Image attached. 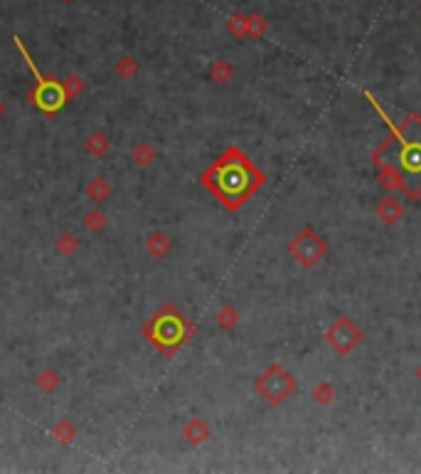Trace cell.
I'll list each match as a JSON object with an SVG mask.
<instances>
[{
    "label": "cell",
    "instance_id": "cell-1",
    "mask_svg": "<svg viewBox=\"0 0 421 474\" xmlns=\"http://www.w3.org/2000/svg\"><path fill=\"white\" fill-rule=\"evenodd\" d=\"M379 168V186L389 193H404L409 201L421 198V117L412 114L392 129L372 153Z\"/></svg>",
    "mask_w": 421,
    "mask_h": 474
},
{
    "label": "cell",
    "instance_id": "cell-2",
    "mask_svg": "<svg viewBox=\"0 0 421 474\" xmlns=\"http://www.w3.org/2000/svg\"><path fill=\"white\" fill-rule=\"evenodd\" d=\"M264 173L249 161V156L237 146H229L207 171L200 176V183L222 203L224 211L237 213L244 203L264 186Z\"/></svg>",
    "mask_w": 421,
    "mask_h": 474
},
{
    "label": "cell",
    "instance_id": "cell-3",
    "mask_svg": "<svg viewBox=\"0 0 421 474\" xmlns=\"http://www.w3.org/2000/svg\"><path fill=\"white\" fill-rule=\"evenodd\" d=\"M193 333L195 326L190 324V319H185V314L178 312L173 304H163L155 312V316L143 324V336L165 358H173L193 338Z\"/></svg>",
    "mask_w": 421,
    "mask_h": 474
},
{
    "label": "cell",
    "instance_id": "cell-4",
    "mask_svg": "<svg viewBox=\"0 0 421 474\" xmlns=\"http://www.w3.org/2000/svg\"><path fill=\"white\" fill-rule=\"evenodd\" d=\"M15 47H18V52L25 57V62H28L30 72L35 74V79H37V84H35L32 94H30V99H32L35 109H39L42 114H57L62 112L64 107H67L69 97H67V89H64V82H59V79H49L44 77L42 72L37 69V64L32 62V57H30V52L25 49L23 40L15 35Z\"/></svg>",
    "mask_w": 421,
    "mask_h": 474
},
{
    "label": "cell",
    "instance_id": "cell-5",
    "mask_svg": "<svg viewBox=\"0 0 421 474\" xmlns=\"http://www.w3.org/2000/svg\"><path fill=\"white\" fill-rule=\"evenodd\" d=\"M295 388H298L295 378L291 376L283 366H279V363H271V366L254 381V391H257L269 405H281V403H286L295 393Z\"/></svg>",
    "mask_w": 421,
    "mask_h": 474
},
{
    "label": "cell",
    "instance_id": "cell-6",
    "mask_svg": "<svg viewBox=\"0 0 421 474\" xmlns=\"http://www.w3.org/2000/svg\"><path fill=\"white\" fill-rule=\"evenodd\" d=\"M288 254L295 259V264L303 269H313L328 254V239L315 232V227L305 225L293 239L288 242Z\"/></svg>",
    "mask_w": 421,
    "mask_h": 474
},
{
    "label": "cell",
    "instance_id": "cell-7",
    "mask_svg": "<svg viewBox=\"0 0 421 474\" xmlns=\"http://www.w3.org/2000/svg\"><path fill=\"white\" fill-rule=\"evenodd\" d=\"M325 341L338 356H350L365 341V333L350 316H338L325 331Z\"/></svg>",
    "mask_w": 421,
    "mask_h": 474
},
{
    "label": "cell",
    "instance_id": "cell-8",
    "mask_svg": "<svg viewBox=\"0 0 421 474\" xmlns=\"http://www.w3.org/2000/svg\"><path fill=\"white\" fill-rule=\"evenodd\" d=\"M374 215H377V220L384 223V225H397L404 218L402 201H399L397 196H384L382 201L377 203V208H374Z\"/></svg>",
    "mask_w": 421,
    "mask_h": 474
},
{
    "label": "cell",
    "instance_id": "cell-9",
    "mask_svg": "<svg viewBox=\"0 0 421 474\" xmlns=\"http://www.w3.org/2000/svg\"><path fill=\"white\" fill-rule=\"evenodd\" d=\"M209 435H212V430H209V425L202 417H190L183 427V437L190 445H202V442L209 440Z\"/></svg>",
    "mask_w": 421,
    "mask_h": 474
},
{
    "label": "cell",
    "instance_id": "cell-10",
    "mask_svg": "<svg viewBox=\"0 0 421 474\" xmlns=\"http://www.w3.org/2000/svg\"><path fill=\"white\" fill-rule=\"evenodd\" d=\"M310 398H313L318 405H330V403L335 401V386L330 381L315 383V388L310 391Z\"/></svg>",
    "mask_w": 421,
    "mask_h": 474
},
{
    "label": "cell",
    "instance_id": "cell-11",
    "mask_svg": "<svg viewBox=\"0 0 421 474\" xmlns=\"http://www.w3.org/2000/svg\"><path fill=\"white\" fill-rule=\"evenodd\" d=\"M209 77L217 84H227L229 79L234 77V67L227 59H217V62H212V67H209Z\"/></svg>",
    "mask_w": 421,
    "mask_h": 474
},
{
    "label": "cell",
    "instance_id": "cell-12",
    "mask_svg": "<svg viewBox=\"0 0 421 474\" xmlns=\"http://www.w3.org/2000/svg\"><path fill=\"white\" fill-rule=\"evenodd\" d=\"M227 30L237 40H244V37H247V32H249V15L247 13L232 15V18H229V23H227Z\"/></svg>",
    "mask_w": 421,
    "mask_h": 474
},
{
    "label": "cell",
    "instance_id": "cell-13",
    "mask_svg": "<svg viewBox=\"0 0 421 474\" xmlns=\"http://www.w3.org/2000/svg\"><path fill=\"white\" fill-rule=\"evenodd\" d=\"M267 30H269V23H267V18H264L262 13H249V32H247V37L262 40L264 35H267Z\"/></svg>",
    "mask_w": 421,
    "mask_h": 474
},
{
    "label": "cell",
    "instance_id": "cell-14",
    "mask_svg": "<svg viewBox=\"0 0 421 474\" xmlns=\"http://www.w3.org/2000/svg\"><path fill=\"white\" fill-rule=\"evenodd\" d=\"M214 321H217V326L219 328H234L237 326V321H239V314H237V309L232 307V304H227V307H222L217 312V316H214Z\"/></svg>",
    "mask_w": 421,
    "mask_h": 474
},
{
    "label": "cell",
    "instance_id": "cell-15",
    "mask_svg": "<svg viewBox=\"0 0 421 474\" xmlns=\"http://www.w3.org/2000/svg\"><path fill=\"white\" fill-rule=\"evenodd\" d=\"M87 193H89V198H92L94 203H102V201H106V198L111 196V186H109L104 178H94V181L89 183Z\"/></svg>",
    "mask_w": 421,
    "mask_h": 474
},
{
    "label": "cell",
    "instance_id": "cell-16",
    "mask_svg": "<svg viewBox=\"0 0 421 474\" xmlns=\"http://www.w3.org/2000/svg\"><path fill=\"white\" fill-rule=\"evenodd\" d=\"M170 249V239L163 235V232H155V235L148 237V252L153 254V257H165Z\"/></svg>",
    "mask_w": 421,
    "mask_h": 474
},
{
    "label": "cell",
    "instance_id": "cell-17",
    "mask_svg": "<svg viewBox=\"0 0 421 474\" xmlns=\"http://www.w3.org/2000/svg\"><path fill=\"white\" fill-rule=\"evenodd\" d=\"M133 161L138 163V166H150V163L155 161V151H153V146L150 143H145V141H140L136 148H133Z\"/></svg>",
    "mask_w": 421,
    "mask_h": 474
},
{
    "label": "cell",
    "instance_id": "cell-18",
    "mask_svg": "<svg viewBox=\"0 0 421 474\" xmlns=\"http://www.w3.org/2000/svg\"><path fill=\"white\" fill-rule=\"evenodd\" d=\"M87 151L92 153V156H104V153L109 151V138L106 134H92L87 141Z\"/></svg>",
    "mask_w": 421,
    "mask_h": 474
},
{
    "label": "cell",
    "instance_id": "cell-19",
    "mask_svg": "<svg viewBox=\"0 0 421 474\" xmlns=\"http://www.w3.org/2000/svg\"><path fill=\"white\" fill-rule=\"evenodd\" d=\"M136 72H138V62L133 57H121L116 62V74L121 79H133L136 77Z\"/></svg>",
    "mask_w": 421,
    "mask_h": 474
},
{
    "label": "cell",
    "instance_id": "cell-20",
    "mask_svg": "<svg viewBox=\"0 0 421 474\" xmlns=\"http://www.w3.org/2000/svg\"><path fill=\"white\" fill-rule=\"evenodd\" d=\"M54 437H57V440H62L64 445H69V442L77 437V427H74L69 420H62L59 425H54Z\"/></svg>",
    "mask_w": 421,
    "mask_h": 474
},
{
    "label": "cell",
    "instance_id": "cell-21",
    "mask_svg": "<svg viewBox=\"0 0 421 474\" xmlns=\"http://www.w3.org/2000/svg\"><path fill=\"white\" fill-rule=\"evenodd\" d=\"M37 386L42 388V391H47V393H52L54 388L59 386V376L57 373L52 371V368H44L42 373L37 376Z\"/></svg>",
    "mask_w": 421,
    "mask_h": 474
},
{
    "label": "cell",
    "instance_id": "cell-22",
    "mask_svg": "<svg viewBox=\"0 0 421 474\" xmlns=\"http://www.w3.org/2000/svg\"><path fill=\"white\" fill-rule=\"evenodd\" d=\"M84 225H87L92 232L104 230V225H106V215H104L102 211H92V213H87V215H84Z\"/></svg>",
    "mask_w": 421,
    "mask_h": 474
},
{
    "label": "cell",
    "instance_id": "cell-23",
    "mask_svg": "<svg viewBox=\"0 0 421 474\" xmlns=\"http://www.w3.org/2000/svg\"><path fill=\"white\" fill-rule=\"evenodd\" d=\"M77 247H79V239H74L72 235H62L57 239V252L67 254V257H72V254L77 252Z\"/></svg>",
    "mask_w": 421,
    "mask_h": 474
},
{
    "label": "cell",
    "instance_id": "cell-24",
    "mask_svg": "<svg viewBox=\"0 0 421 474\" xmlns=\"http://www.w3.org/2000/svg\"><path fill=\"white\" fill-rule=\"evenodd\" d=\"M64 89H67V97L74 99L84 89V84H82V79H79V77H69L67 82H64Z\"/></svg>",
    "mask_w": 421,
    "mask_h": 474
},
{
    "label": "cell",
    "instance_id": "cell-25",
    "mask_svg": "<svg viewBox=\"0 0 421 474\" xmlns=\"http://www.w3.org/2000/svg\"><path fill=\"white\" fill-rule=\"evenodd\" d=\"M3 112H5V104H3V99H0V117H3Z\"/></svg>",
    "mask_w": 421,
    "mask_h": 474
},
{
    "label": "cell",
    "instance_id": "cell-26",
    "mask_svg": "<svg viewBox=\"0 0 421 474\" xmlns=\"http://www.w3.org/2000/svg\"><path fill=\"white\" fill-rule=\"evenodd\" d=\"M417 378H419V383H421V363H419V368H417Z\"/></svg>",
    "mask_w": 421,
    "mask_h": 474
},
{
    "label": "cell",
    "instance_id": "cell-27",
    "mask_svg": "<svg viewBox=\"0 0 421 474\" xmlns=\"http://www.w3.org/2000/svg\"><path fill=\"white\" fill-rule=\"evenodd\" d=\"M419 10H421V5H419Z\"/></svg>",
    "mask_w": 421,
    "mask_h": 474
}]
</instances>
